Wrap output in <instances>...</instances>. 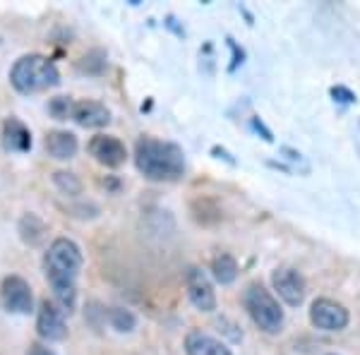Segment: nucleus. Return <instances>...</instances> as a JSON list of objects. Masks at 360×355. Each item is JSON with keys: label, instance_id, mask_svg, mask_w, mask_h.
Masks as SVG:
<instances>
[{"label": "nucleus", "instance_id": "nucleus-1", "mask_svg": "<svg viewBox=\"0 0 360 355\" xmlns=\"http://www.w3.org/2000/svg\"><path fill=\"white\" fill-rule=\"evenodd\" d=\"M84 264L82 250L70 238H56L44 254V273L53 298L68 314L77 305V276Z\"/></svg>", "mask_w": 360, "mask_h": 355}, {"label": "nucleus", "instance_id": "nucleus-2", "mask_svg": "<svg viewBox=\"0 0 360 355\" xmlns=\"http://www.w3.org/2000/svg\"><path fill=\"white\" fill-rule=\"evenodd\" d=\"M135 166L152 183H176L185 173V156L173 142L139 137L135 144Z\"/></svg>", "mask_w": 360, "mask_h": 355}, {"label": "nucleus", "instance_id": "nucleus-3", "mask_svg": "<svg viewBox=\"0 0 360 355\" xmlns=\"http://www.w3.org/2000/svg\"><path fill=\"white\" fill-rule=\"evenodd\" d=\"M10 84L20 94L32 96L60 84V72L51 58L41 53H27L17 58L15 65L10 67Z\"/></svg>", "mask_w": 360, "mask_h": 355}, {"label": "nucleus", "instance_id": "nucleus-4", "mask_svg": "<svg viewBox=\"0 0 360 355\" xmlns=\"http://www.w3.org/2000/svg\"><path fill=\"white\" fill-rule=\"evenodd\" d=\"M245 310L255 324L264 331V334H278L283 327V310L278 305V300L266 290L262 283H250L243 295Z\"/></svg>", "mask_w": 360, "mask_h": 355}, {"label": "nucleus", "instance_id": "nucleus-5", "mask_svg": "<svg viewBox=\"0 0 360 355\" xmlns=\"http://www.w3.org/2000/svg\"><path fill=\"white\" fill-rule=\"evenodd\" d=\"M0 300H3V307L13 314H32L34 312V293L32 286L17 273H10V276L3 278L0 283Z\"/></svg>", "mask_w": 360, "mask_h": 355}, {"label": "nucleus", "instance_id": "nucleus-6", "mask_svg": "<svg viewBox=\"0 0 360 355\" xmlns=\"http://www.w3.org/2000/svg\"><path fill=\"white\" fill-rule=\"evenodd\" d=\"M37 334L44 341H63L68 336L65 310L56 300H41L37 310Z\"/></svg>", "mask_w": 360, "mask_h": 355}, {"label": "nucleus", "instance_id": "nucleus-7", "mask_svg": "<svg viewBox=\"0 0 360 355\" xmlns=\"http://www.w3.org/2000/svg\"><path fill=\"white\" fill-rule=\"evenodd\" d=\"M185 288H188V298L200 312H214L217 310V293L209 281V276L200 266H190L185 271Z\"/></svg>", "mask_w": 360, "mask_h": 355}, {"label": "nucleus", "instance_id": "nucleus-8", "mask_svg": "<svg viewBox=\"0 0 360 355\" xmlns=\"http://www.w3.org/2000/svg\"><path fill=\"white\" fill-rule=\"evenodd\" d=\"M348 310L341 302L317 298L310 307V322L322 331H341L348 327Z\"/></svg>", "mask_w": 360, "mask_h": 355}, {"label": "nucleus", "instance_id": "nucleus-9", "mask_svg": "<svg viewBox=\"0 0 360 355\" xmlns=\"http://www.w3.org/2000/svg\"><path fill=\"white\" fill-rule=\"evenodd\" d=\"M271 283H274V290L278 293V298L286 302V305H291V307L303 305V300H305V278L300 276V271L288 269V266L276 269L274 273H271Z\"/></svg>", "mask_w": 360, "mask_h": 355}, {"label": "nucleus", "instance_id": "nucleus-10", "mask_svg": "<svg viewBox=\"0 0 360 355\" xmlns=\"http://www.w3.org/2000/svg\"><path fill=\"white\" fill-rule=\"evenodd\" d=\"M89 154L94 156V161H98L106 168H118L125 164L127 159V149L118 137L113 135H96L89 139Z\"/></svg>", "mask_w": 360, "mask_h": 355}, {"label": "nucleus", "instance_id": "nucleus-11", "mask_svg": "<svg viewBox=\"0 0 360 355\" xmlns=\"http://www.w3.org/2000/svg\"><path fill=\"white\" fill-rule=\"evenodd\" d=\"M0 139H3L5 151H13V154H27L32 149L34 139H32V130L22 123L20 118L10 115V118L3 120V132H0Z\"/></svg>", "mask_w": 360, "mask_h": 355}, {"label": "nucleus", "instance_id": "nucleus-12", "mask_svg": "<svg viewBox=\"0 0 360 355\" xmlns=\"http://www.w3.org/2000/svg\"><path fill=\"white\" fill-rule=\"evenodd\" d=\"M72 120L79 127H91V130H98V127H106L111 123V110L103 106L101 101H75V110H72Z\"/></svg>", "mask_w": 360, "mask_h": 355}, {"label": "nucleus", "instance_id": "nucleus-13", "mask_svg": "<svg viewBox=\"0 0 360 355\" xmlns=\"http://www.w3.org/2000/svg\"><path fill=\"white\" fill-rule=\"evenodd\" d=\"M46 151H49L51 159H58V161H70L75 159L77 154L79 144H77V137L68 130H49L46 132Z\"/></svg>", "mask_w": 360, "mask_h": 355}, {"label": "nucleus", "instance_id": "nucleus-14", "mask_svg": "<svg viewBox=\"0 0 360 355\" xmlns=\"http://www.w3.org/2000/svg\"><path fill=\"white\" fill-rule=\"evenodd\" d=\"M185 353L188 355H233L231 348H226V343H221L219 339H214L212 334L207 331H190L185 336Z\"/></svg>", "mask_w": 360, "mask_h": 355}, {"label": "nucleus", "instance_id": "nucleus-15", "mask_svg": "<svg viewBox=\"0 0 360 355\" xmlns=\"http://www.w3.org/2000/svg\"><path fill=\"white\" fill-rule=\"evenodd\" d=\"M17 231H20V238L27 243V245H39L46 235V224L37 217V214H25V217L20 219Z\"/></svg>", "mask_w": 360, "mask_h": 355}, {"label": "nucleus", "instance_id": "nucleus-16", "mask_svg": "<svg viewBox=\"0 0 360 355\" xmlns=\"http://www.w3.org/2000/svg\"><path fill=\"white\" fill-rule=\"evenodd\" d=\"M212 273L221 286H229L238 278V262L231 254H219L212 262Z\"/></svg>", "mask_w": 360, "mask_h": 355}, {"label": "nucleus", "instance_id": "nucleus-17", "mask_svg": "<svg viewBox=\"0 0 360 355\" xmlns=\"http://www.w3.org/2000/svg\"><path fill=\"white\" fill-rule=\"evenodd\" d=\"M106 319L115 331H120V334H130V331H135L137 327V317L127 310V307H111V310L106 312Z\"/></svg>", "mask_w": 360, "mask_h": 355}, {"label": "nucleus", "instance_id": "nucleus-18", "mask_svg": "<svg viewBox=\"0 0 360 355\" xmlns=\"http://www.w3.org/2000/svg\"><path fill=\"white\" fill-rule=\"evenodd\" d=\"M53 185L68 197H77L79 192H82V180L70 171H56L53 173Z\"/></svg>", "mask_w": 360, "mask_h": 355}, {"label": "nucleus", "instance_id": "nucleus-19", "mask_svg": "<svg viewBox=\"0 0 360 355\" xmlns=\"http://www.w3.org/2000/svg\"><path fill=\"white\" fill-rule=\"evenodd\" d=\"M75 101L70 96H53L49 101V113L56 120H72Z\"/></svg>", "mask_w": 360, "mask_h": 355}, {"label": "nucleus", "instance_id": "nucleus-20", "mask_svg": "<svg viewBox=\"0 0 360 355\" xmlns=\"http://www.w3.org/2000/svg\"><path fill=\"white\" fill-rule=\"evenodd\" d=\"M106 67V53L103 51H91V53H86L82 58V70L86 72H101V70Z\"/></svg>", "mask_w": 360, "mask_h": 355}, {"label": "nucleus", "instance_id": "nucleus-21", "mask_svg": "<svg viewBox=\"0 0 360 355\" xmlns=\"http://www.w3.org/2000/svg\"><path fill=\"white\" fill-rule=\"evenodd\" d=\"M332 96L336 98V101H341V103H353V101H356V94H353L351 89H346V86H332Z\"/></svg>", "mask_w": 360, "mask_h": 355}, {"label": "nucleus", "instance_id": "nucleus-22", "mask_svg": "<svg viewBox=\"0 0 360 355\" xmlns=\"http://www.w3.org/2000/svg\"><path fill=\"white\" fill-rule=\"evenodd\" d=\"M27 355H56V351H53V348H49L41 341H34V343H29Z\"/></svg>", "mask_w": 360, "mask_h": 355}]
</instances>
